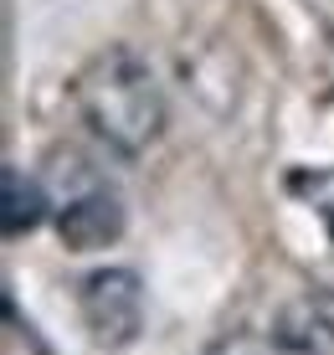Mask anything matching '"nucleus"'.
Segmentation results:
<instances>
[{
  "instance_id": "423d86ee",
  "label": "nucleus",
  "mask_w": 334,
  "mask_h": 355,
  "mask_svg": "<svg viewBox=\"0 0 334 355\" xmlns=\"http://www.w3.org/2000/svg\"><path fill=\"white\" fill-rule=\"evenodd\" d=\"M288 191L299 196L319 222H324L329 242H334V165H324V170H299V175L288 180Z\"/></svg>"
},
{
  "instance_id": "39448f33",
  "label": "nucleus",
  "mask_w": 334,
  "mask_h": 355,
  "mask_svg": "<svg viewBox=\"0 0 334 355\" xmlns=\"http://www.w3.org/2000/svg\"><path fill=\"white\" fill-rule=\"evenodd\" d=\"M0 191H6V237H26V232H36L46 216H52V191H46L36 175H26V170L6 165Z\"/></svg>"
},
{
  "instance_id": "7ed1b4c3",
  "label": "nucleus",
  "mask_w": 334,
  "mask_h": 355,
  "mask_svg": "<svg viewBox=\"0 0 334 355\" xmlns=\"http://www.w3.org/2000/svg\"><path fill=\"white\" fill-rule=\"evenodd\" d=\"M78 314L98 350H123L144 329V284L134 268H98L78 284Z\"/></svg>"
},
{
  "instance_id": "20e7f679",
  "label": "nucleus",
  "mask_w": 334,
  "mask_h": 355,
  "mask_svg": "<svg viewBox=\"0 0 334 355\" xmlns=\"http://www.w3.org/2000/svg\"><path fill=\"white\" fill-rule=\"evenodd\" d=\"M263 355H334V288H304L273 314Z\"/></svg>"
},
{
  "instance_id": "0eeeda50",
  "label": "nucleus",
  "mask_w": 334,
  "mask_h": 355,
  "mask_svg": "<svg viewBox=\"0 0 334 355\" xmlns=\"http://www.w3.org/2000/svg\"><path fill=\"white\" fill-rule=\"evenodd\" d=\"M324 83H329V93H334V21H329V31H324Z\"/></svg>"
},
{
  "instance_id": "f03ea898",
  "label": "nucleus",
  "mask_w": 334,
  "mask_h": 355,
  "mask_svg": "<svg viewBox=\"0 0 334 355\" xmlns=\"http://www.w3.org/2000/svg\"><path fill=\"white\" fill-rule=\"evenodd\" d=\"M52 216L57 237L67 242V252H98L108 242H118L123 232V201L98 170H88L82 155H57L52 160Z\"/></svg>"
},
{
  "instance_id": "f257e3e1",
  "label": "nucleus",
  "mask_w": 334,
  "mask_h": 355,
  "mask_svg": "<svg viewBox=\"0 0 334 355\" xmlns=\"http://www.w3.org/2000/svg\"><path fill=\"white\" fill-rule=\"evenodd\" d=\"M72 114L108 155L139 160L159 144L170 108L150 57L134 46H108L72 78Z\"/></svg>"
}]
</instances>
